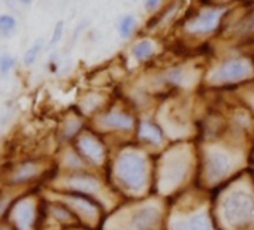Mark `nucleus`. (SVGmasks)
Listing matches in <instances>:
<instances>
[{
    "label": "nucleus",
    "mask_w": 254,
    "mask_h": 230,
    "mask_svg": "<svg viewBox=\"0 0 254 230\" xmlns=\"http://www.w3.org/2000/svg\"><path fill=\"white\" fill-rule=\"evenodd\" d=\"M14 66H15V58L14 57L3 56L2 58H0V73H2V75H6Z\"/></svg>",
    "instance_id": "obj_5"
},
{
    "label": "nucleus",
    "mask_w": 254,
    "mask_h": 230,
    "mask_svg": "<svg viewBox=\"0 0 254 230\" xmlns=\"http://www.w3.org/2000/svg\"><path fill=\"white\" fill-rule=\"evenodd\" d=\"M35 218L36 203L30 196L18 197L8 211V220L14 230H33Z\"/></svg>",
    "instance_id": "obj_1"
},
{
    "label": "nucleus",
    "mask_w": 254,
    "mask_h": 230,
    "mask_svg": "<svg viewBox=\"0 0 254 230\" xmlns=\"http://www.w3.org/2000/svg\"><path fill=\"white\" fill-rule=\"evenodd\" d=\"M11 200L3 194V193H0V217H2L5 212H8L9 211V208H11Z\"/></svg>",
    "instance_id": "obj_6"
},
{
    "label": "nucleus",
    "mask_w": 254,
    "mask_h": 230,
    "mask_svg": "<svg viewBox=\"0 0 254 230\" xmlns=\"http://www.w3.org/2000/svg\"><path fill=\"white\" fill-rule=\"evenodd\" d=\"M41 48H42V44H41V42H38V44H36V45H33L30 50H27V53L24 54V64H26V66H30V64H33V63H35V60H36V57H38V54H39Z\"/></svg>",
    "instance_id": "obj_4"
},
{
    "label": "nucleus",
    "mask_w": 254,
    "mask_h": 230,
    "mask_svg": "<svg viewBox=\"0 0 254 230\" xmlns=\"http://www.w3.org/2000/svg\"><path fill=\"white\" fill-rule=\"evenodd\" d=\"M17 32V20L12 15H0V36L11 38Z\"/></svg>",
    "instance_id": "obj_3"
},
{
    "label": "nucleus",
    "mask_w": 254,
    "mask_h": 230,
    "mask_svg": "<svg viewBox=\"0 0 254 230\" xmlns=\"http://www.w3.org/2000/svg\"><path fill=\"white\" fill-rule=\"evenodd\" d=\"M39 172H41V169H39L38 162H35V160L21 162L9 171L5 181L8 185H21V184H26V182L35 179L39 175Z\"/></svg>",
    "instance_id": "obj_2"
},
{
    "label": "nucleus",
    "mask_w": 254,
    "mask_h": 230,
    "mask_svg": "<svg viewBox=\"0 0 254 230\" xmlns=\"http://www.w3.org/2000/svg\"><path fill=\"white\" fill-rule=\"evenodd\" d=\"M0 230H14V227L9 223H0Z\"/></svg>",
    "instance_id": "obj_8"
},
{
    "label": "nucleus",
    "mask_w": 254,
    "mask_h": 230,
    "mask_svg": "<svg viewBox=\"0 0 254 230\" xmlns=\"http://www.w3.org/2000/svg\"><path fill=\"white\" fill-rule=\"evenodd\" d=\"M62 33H63V23L60 21V23H57V26H56V29H54L53 39H51L50 45H54V44H57V42L60 41V38H62Z\"/></svg>",
    "instance_id": "obj_7"
}]
</instances>
